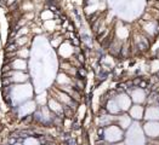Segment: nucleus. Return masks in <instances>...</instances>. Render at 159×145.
Masks as SVG:
<instances>
[{"mask_svg":"<svg viewBox=\"0 0 159 145\" xmlns=\"http://www.w3.org/2000/svg\"><path fill=\"white\" fill-rule=\"evenodd\" d=\"M123 130L117 126H109L105 131V139L108 143H118L123 139Z\"/></svg>","mask_w":159,"mask_h":145,"instance_id":"f257e3e1","label":"nucleus"},{"mask_svg":"<svg viewBox=\"0 0 159 145\" xmlns=\"http://www.w3.org/2000/svg\"><path fill=\"white\" fill-rule=\"evenodd\" d=\"M146 133L147 135L149 137H159V123H156V122H151V123H147L146 127Z\"/></svg>","mask_w":159,"mask_h":145,"instance_id":"f03ea898","label":"nucleus"},{"mask_svg":"<svg viewBox=\"0 0 159 145\" xmlns=\"http://www.w3.org/2000/svg\"><path fill=\"white\" fill-rule=\"evenodd\" d=\"M117 103H118V105H119L120 110H126V109L130 106L131 100H130V98H129L128 96L120 94V96L117 97Z\"/></svg>","mask_w":159,"mask_h":145,"instance_id":"7ed1b4c3","label":"nucleus"},{"mask_svg":"<svg viewBox=\"0 0 159 145\" xmlns=\"http://www.w3.org/2000/svg\"><path fill=\"white\" fill-rule=\"evenodd\" d=\"M130 115L131 117L136 120H141L143 116V108L140 105H134L130 110Z\"/></svg>","mask_w":159,"mask_h":145,"instance_id":"20e7f679","label":"nucleus"},{"mask_svg":"<svg viewBox=\"0 0 159 145\" xmlns=\"http://www.w3.org/2000/svg\"><path fill=\"white\" fill-rule=\"evenodd\" d=\"M118 123L121 127V130H126L130 126V123H131V119H130L129 115H121L118 119Z\"/></svg>","mask_w":159,"mask_h":145,"instance_id":"39448f33","label":"nucleus"},{"mask_svg":"<svg viewBox=\"0 0 159 145\" xmlns=\"http://www.w3.org/2000/svg\"><path fill=\"white\" fill-rule=\"evenodd\" d=\"M28 79V75H26L22 71H15L13 74H11V80L13 82H23Z\"/></svg>","mask_w":159,"mask_h":145,"instance_id":"423d86ee","label":"nucleus"},{"mask_svg":"<svg viewBox=\"0 0 159 145\" xmlns=\"http://www.w3.org/2000/svg\"><path fill=\"white\" fill-rule=\"evenodd\" d=\"M12 68L16 70H25V69H27V62L25 59L17 58L12 62Z\"/></svg>","mask_w":159,"mask_h":145,"instance_id":"0eeeda50","label":"nucleus"},{"mask_svg":"<svg viewBox=\"0 0 159 145\" xmlns=\"http://www.w3.org/2000/svg\"><path fill=\"white\" fill-rule=\"evenodd\" d=\"M147 117L151 120L159 119V108H154V106L148 108L147 109Z\"/></svg>","mask_w":159,"mask_h":145,"instance_id":"6e6552de","label":"nucleus"},{"mask_svg":"<svg viewBox=\"0 0 159 145\" xmlns=\"http://www.w3.org/2000/svg\"><path fill=\"white\" fill-rule=\"evenodd\" d=\"M133 97H134V100H135V102H142V100H145V93H143L142 90H141V91H140V90L134 91Z\"/></svg>","mask_w":159,"mask_h":145,"instance_id":"1a4fd4ad","label":"nucleus"},{"mask_svg":"<svg viewBox=\"0 0 159 145\" xmlns=\"http://www.w3.org/2000/svg\"><path fill=\"white\" fill-rule=\"evenodd\" d=\"M49 105H50V109L53 110V111H56V113H61V111H62V106H61V104L57 103V102L53 100V99H51V100L49 102Z\"/></svg>","mask_w":159,"mask_h":145,"instance_id":"9d476101","label":"nucleus"},{"mask_svg":"<svg viewBox=\"0 0 159 145\" xmlns=\"http://www.w3.org/2000/svg\"><path fill=\"white\" fill-rule=\"evenodd\" d=\"M23 145H39V142H38V139H35L33 137H29V138H27L26 140H25V144Z\"/></svg>","mask_w":159,"mask_h":145,"instance_id":"9b49d317","label":"nucleus"},{"mask_svg":"<svg viewBox=\"0 0 159 145\" xmlns=\"http://www.w3.org/2000/svg\"><path fill=\"white\" fill-rule=\"evenodd\" d=\"M17 54H18L20 57H22V58H27V57H28V54H29V51H28V49H25V50L18 51Z\"/></svg>","mask_w":159,"mask_h":145,"instance_id":"f8f14e48","label":"nucleus"},{"mask_svg":"<svg viewBox=\"0 0 159 145\" xmlns=\"http://www.w3.org/2000/svg\"><path fill=\"white\" fill-rule=\"evenodd\" d=\"M41 17H43V19H46V17H48V18H51V17H52V13L46 11V12L43 13V16H41Z\"/></svg>","mask_w":159,"mask_h":145,"instance_id":"ddd939ff","label":"nucleus"},{"mask_svg":"<svg viewBox=\"0 0 159 145\" xmlns=\"http://www.w3.org/2000/svg\"><path fill=\"white\" fill-rule=\"evenodd\" d=\"M17 145H21V144H17Z\"/></svg>","mask_w":159,"mask_h":145,"instance_id":"4468645a","label":"nucleus"}]
</instances>
